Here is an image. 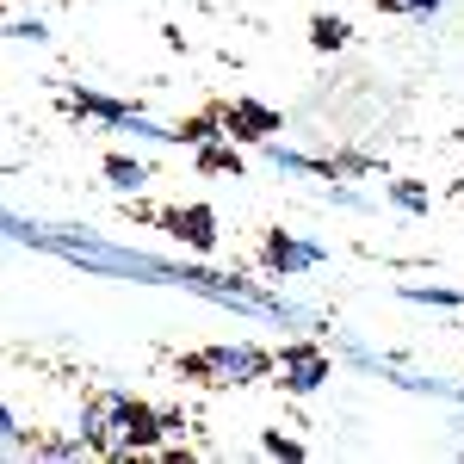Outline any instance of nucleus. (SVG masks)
Masks as SVG:
<instances>
[{
	"label": "nucleus",
	"instance_id": "1",
	"mask_svg": "<svg viewBox=\"0 0 464 464\" xmlns=\"http://www.w3.org/2000/svg\"><path fill=\"white\" fill-rule=\"evenodd\" d=\"M279 359L248 347V341H229V347H205V353L179 359V372H192V378H211V384H260L266 372H273Z\"/></svg>",
	"mask_w": 464,
	"mask_h": 464
},
{
	"label": "nucleus",
	"instance_id": "2",
	"mask_svg": "<svg viewBox=\"0 0 464 464\" xmlns=\"http://www.w3.org/2000/svg\"><path fill=\"white\" fill-rule=\"evenodd\" d=\"M106 409H111V446L118 452H149L168 433V415H155L149 402H137V396H124V391H111Z\"/></svg>",
	"mask_w": 464,
	"mask_h": 464
},
{
	"label": "nucleus",
	"instance_id": "3",
	"mask_svg": "<svg viewBox=\"0 0 464 464\" xmlns=\"http://www.w3.org/2000/svg\"><path fill=\"white\" fill-rule=\"evenodd\" d=\"M328 353L322 347H310V341H291L285 353H279V384H285L291 396H316L322 384H328Z\"/></svg>",
	"mask_w": 464,
	"mask_h": 464
},
{
	"label": "nucleus",
	"instance_id": "4",
	"mask_svg": "<svg viewBox=\"0 0 464 464\" xmlns=\"http://www.w3.org/2000/svg\"><path fill=\"white\" fill-rule=\"evenodd\" d=\"M223 130L236 143H273V130H285V118L273 106H260V100H236V106L223 111Z\"/></svg>",
	"mask_w": 464,
	"mask_h": 464
},
{
	"label": "nucleus",
	"instance_id": "5",
	"mask_svg": "<svg viewBox=\"0 0 464 464\" xmlns=\"http://www.w3.org/2000/svg\"><path fill=\"white\" fill-rule=\"evenodd\" d=\"M161 223H168V236L186 242V248H198V254L217 248V211H211V205H174Z\"/></svg>",
	"mask_w": 464,
	"mask_h": 464
},
{
	"label": "nucleus",
	"instance_id": "6",
	"mask_svg": "<svg viewBox=\"0 0 464 464\" xmlns=\"http://www.w3.org/2000/svg\"><path fill=\"white\" fill-rule=\"evenodd\" d=\"M260 254H266V266H273L279 279H291V273H310V266H322V260H328L316 242H297V236H285V229H273Z\"/></svg>",
	"mask_w": 464,
	"mask_h": 464
},
{
	"label": "nucleus",
	"instance_id": "7",
	"mask_svg": "<svg viewBox=\"0 0 464 464\" xmlns=\"http://www.w3.org/2000/svg\"><path fill=\"white\" fill-rule=\"evenodd\" d=\"M69 111H74V118H100V124H111V130H118V124H124V118H130L137 106H124V100H106V93H81V87H74V93H69Z\"/></svg>",
	"mask_w": 464,
	"mask_h": 464
},
{
	"label": "nucleus",
	"instance_id": "8",
	"mask_svg": "<svg viewBox=\"0 0 464 464\" xmlns=\"http://www.w3.org/2000/svg\"><path fill=\"white\" fill-rule=\"evenodd\" d=\"M266 161L279 168V174H316V179H334V161H316V155H297L285 143H266Z\"/></svg>",
	"mask_w": 464,
	"mask_h": 464
},
{
	"label": "nucleus",
	"instance_id": "9",
	"mask_svg": "<svg viewBox=\"0 0 464 464\" xmlns=\"http://www.w3.org/2000/svg\"><path fill=\"white\" fill-rule=\"evenodd\" d=\"M198 168H205V174H236V179H242V155H236V137H229V143H223V137L198 143Z\"/></svg>",
	"mask_w": 464,
	"mask_h": 464
},
{
	"label": "nucleus",
	"instance_id": "10",
	"mask_svg": "<svg viewBox=\"0 0 464 464\" xmlns=\"http://www.w3.org/2000/svg\"><path fill=\"white\" fill-rule=\"evenodd\" d=\"M106 179L118 192H137V186H149V161H137V155H106Z\"/></svg>",
	"mask_w": 464,
	"mask_h": 464
},
{
	"label": "nucleus",
	"instance_id": "11",
	"mask_svg": "<svg viewBox=\"0 0 464 464\" xmlns=\"http://www.w3.org/2000/svg\"><path fill=\"white\" fill-rule=\"evenodd\" d=\"M391 205H396V211H409V217H428L433 211V192L421 186V179H391Z\"/></svg>",
	"mask_w": 464,
	"mask_h": 464
},
{
	"label": "nucleus",
	"instance_id": "12",
	"mask_svg": "<svg viewBox=\"0 0 464 464\" xmlns=\"http://www.w3.org/2000/svg\"><path fill=\"white\" fill-rule=\"evenodd\" d=\"M118 130H124V137H137V143H179V130L155 124V118H143V111H130V118H124Z\"/></svg>",
	"mask_w": 464,
	"mask_h": 464
},
{
	"label": "nucleus",
	"instance_id": "13",
	"mask_svg": "<svg viewBox=\"0 0 464 464\" xmlns=\"http://www.w3.org/2000/svg\"><path fill=\"white\" fill-rule=\"evenodd\" d=\"M347 37H353V25H347V19H334V13H322L316 25H310V44H316V50H341Z\"/></svg>",
	"mask_w": 464,
	"mask_h": 464
},
{
	"label": "nucleus",
	"instance_id": "14",
	"mask_svg": "<svg viewBox=\"0 0 464 464\" xmlns=\"http://www.w3.org/2000/svg\"><path fill=\"white\" fill-rule=\"evenodd\" d=\"M402 297H409V304H433V310L464 304V291H452V285H402Z\"/></svg>",
	"mask_w": 464,
	"mask_h": 464
},
{
	"label": "nucleus",
	"instance_id": "15",
	"mask_svg": "<svg viewBox=\"0 0 464 464\" xmlns=\"http://www.w3.org/2000/svg\"><path fill=\"white\" fill-rule=\"evenodd\" d=\"M6 37H13V44H44V37H50V25H44V19H13V25H6Z\"/></svg>",
	"mask_w": 464,
	"mask_h": 464
},
{
	"label": "nucleus",
	"instance_id": "16",
	"mask_svg": "<svg viewBox=\"0 0 464 464\" xmlns=\"http://www.w3.org/2000/svg\"><path fill=\"white\" fill-rule=\"evenodd\" d=\"M87 452V440H50V446H37V459H81Z\"/></svg>",
	"mask_w": 464,
	"mask_h": 464
},
{
	"label": "nucleus",
	"instance_id": "17",
	"mask_svg": "<svg viewBox=\"0 0 464 464\" xmlns=\"http://www.w3.org/2000/svg\"><path fill=\"white\" fill-rule=\"evenodd\" d=\"M260 446H266L273 459H304V440H285V433H266Z\"/></svg>",
	"mask_w": 464,
	"mask_h": 464
},
{
	"label": "nucleus",
	"instance_id": "18",
	"mask_svg": "<svg viewBox=\"0 0 464 464\" xmlns=\"http://www.w3.org/2000/svg\"><path fill=\"white\" fill-rule=\"evenodd\" d=\"M328 198H334V205H347V211H372V198L353 192V186H328Z\"/></svg>",
	"mask_w": 464,
	"mask_h": 464
},
{
	"label": "nucleus",
	"instance_id": "19",
	"mask_svg": "<svg viewBox=\"0 0 464 464\" xmlns=\"http://www.w3.org/2000/svg\"><path fill=\"white\" fill-rule=\"evenodd\" d=\"M446 0H402V13H440Z\"/></svg>",
	"mask_w": 464,
	"mask_h": 464
},
{
	"label": "nucleus",
	"instance_id": "20",
	"mask_svg": "<svg viewBox=\"0 0 464 464\" xmlns=\"http://www.w3.org/2000/svg\"><path fill=\"white\" fill-rule=\"evenodd\" d=\"M378 13H402V0H378Z\"/></svg>",
	"mask_w": 464,
	"mask_h": 464
}]
</instances>
